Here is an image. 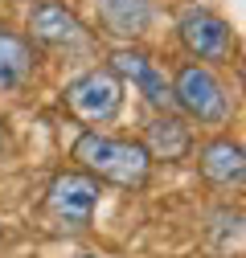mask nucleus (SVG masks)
I'll return each mask as SVG.
<instances>
[{"label": "nucleus", "mask_w": 246, "mask_h": 258, "mask_svg": "<svg viewBox=\"0 0 246 258\" xmlns=\"http://www.w3.org/2000/svg\"><path fill=\"white\" fill-rule=\"evenodd\" d=\"M123 94H128V86H123L107 66H95V70H82L78 78H70L61 86V107H66L70 119H78L86 132H99V127L119 119Z\"/></svg>", "instance_id": "7ed1b4c3"}, {"label": "nucleus", "mask_w": 246, "mask_h": 258, "mask_svg": "<svg viewBox=\"0 0 246 258\" xmlns=\"http://www.w3.org/2000/svg\"><path fill=\"white\" fill-rule=\"evenodd\" d=\"M152 21H156V0H95V29L115 45H136Z\"/></svg>", "instance_id": "0eeeda50"}, {"label": "nucleus", "mask_w": 246, "mask_h": 258, "mask_svg": "<svg viewBox=\"0 0 246 258\" xmlns=\"http://www.w3.org/2000/svg\"><path fill=\"white\" fill-rule=\"evenodd\" d=\"M99 201H103V184L78 168L57 172L45 188V213L61 230H86L99 213Z\"/></svg>", "instance_id": "20e7f679"}, {"label": "nucleus", "mask_w": 246, "mask_h": 258, "mask_svg": "<svg viewBox=\"0 0 246 258\" xmlns=\"http://www.w3.org/2000/svg\"><path fill=\"white\" fill-rule=\"evenodd\" d=\"M70 160L78 164V172L95 176L99 184L144 188L152 180V160L140 148V140H123V136H107V132H82L70 144Z\"/></svg>", "instance_id": "f257e3e1"}, {"label": "nucleus", "mask_w": 246, "mask_h": 258, "mask_svg": "<svg viewBox=\"0 0 246 258\" xmlns=\"http://www.w3.org/2000/svg\"><path fill=\"white\" fill-rule=\"evenodd\" d=\"M197 172L213 188H242V180H246V152H242V144L238 140H226V136L201 144Z\"/></svg>", "instance_id": "9d476101"}, {"label": "nucleus", "mask_w": 246, "mask_h": 258, "mask_svg": "<svg viewBox=\"0 0 246 258\" xmlns=\"http://www.w3.org/2000/svg\"><path fill=\"white\" fill-rule=\"evenodd\" d=\"M168 86H172V107L180 111L184 123H201V127L230 123L234 99H230L226 82L213 74L209 66H201V61H184V66H176V74L168 78Z\"/></svg>", "instance_id": "f03ea898"}, {"label": "nucleus", "mask_w": 246, "mask_h": 258, "mask_svg": "<svg viewBox=\"0 0 246 258\" xmlns=\"http://www.w3.org/2000/svg\"><path fill=\"white\" fill-rule=\"evenodd\" d=\"M9 148H13V132H9V123L0 119V160L9 156Z\"/></svg>", "instance_id": "f8f14e48"}, {"label": "nucleus", "mask_w": 246, "mask_h": 258, "mask_svg": "<svg viewBox=\"0 0 246 258\" xmlns=\"http://www.w3.org/2000/svg\"><path fill=\"white\" fill-rule=\"evenodd\" d=\"M29 45H45V49H78L86 45V29L82 21L66 9L57 5V0H37L33 9H29Z\"/></svg>", "instance_id": "6e6552de"}, {"label": "nucleus", "mask_w": 246, "mask_h": 258, "mask_svg": "<svg viewBox=\"0 0 246 258\" xmlns=\"http://www.w3.org/2000/svg\"><path fill=\"white\" fill-rule=\"evenodd\" d=\"M78 258H95V254H78Z\"/></svg>", "instance_id": "ddd939ff"}, {"label": "nucleus", "mask_w": 246, "mask_h": 258, "mask_svg": "<svg viewBox=\"0 0 246 258\" xmlns=\"http://www.w3.org/2000/svg\"><path fill=\"white\" fill-rule=\"evenodd\" d=\"M107 70H111L123 86L132 82L144 99H148V107H156V115H160V111H172L168 74L160 70V61L152 57V53H144L140 45H115L111 57H107Z\"/></svg>", "instance_id": "423d86ee"}, {"label": "nucleus", "mask_w": 246, "mask_h": 258, "mask_svg": "<svg viewBox=\"0 0 246 258\" xmlns=\"http://www.w3.org/2000/svg\"><path fill=\"white\" fill-rule=\"evenodd\" d=\"M140 148L148 152V160L156 164V160H164V164H176V160H184L193 152V127L184 123L176 111H160L152 115L144 123V140Z\"/></svg>", "instance_id": "1a4fd4ad"}, {"label": "nucleus", "mask_w": 246, "mask_h": 258, "mask_svg": "<svg viewBox=\"0 0 246 258\" xmlns=\"http://www.w3.org/2000/svg\"><path fill=\"white\" fill-rule=\"evenodd\" d=\"M176 37L184 45L193 61L209 66V61H226L234 53V29L226 17H218L213 9H197V5H184L176 13Z\"/></svg>", "instance_id": "39448f33"}, {"label": "nucleus", "mask_w": 246, "mask_h": 258, "mask_svg": "<svg viewBox=\"0 0 246 258\" xmlns=\"http://www.w3.org/2000/svg\"><path fill=\"white\" fill-rule=\"evenodd\" d=\"M37 74V49L29 45L25 33L0 25V94H13L21 86H29Z\"/></svg>", "instance_id": "9b49d317"}]
</instances>
